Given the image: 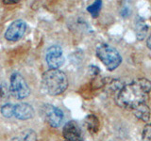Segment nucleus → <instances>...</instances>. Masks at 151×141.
<instances>
[{"label": "nucleus", "instance_id": "1", "mask_svg": "<svg viewBox=\"0 0 151 141\" xmlns=\"http://www.w3.org/2000/svg\"><path fill=\"white\" fill-rule=\"evenodd\" d=\"M150 91L151 82L146 78H139L122 87L115 101L118 106L131 111L140 105L146 103Z\"/></svg>", "mask_w": 151, "mask_h": 141}, {"label": "nucleus", "instance_id": "2", "mask_svg": "<svg viewBox=\"0 0 151 141\" xmlns=\"http://www.w3.org/2000/svg\"><path fill=\"white\" fill-rule=\"evenodd\" d=\"M68 88L66 74L59 69H49L42 76V88L46 94L57 96L63 93Z\"/></svg>", "mask_w": 151, "mask_h": 141}, {"label": "nucleus", "instance_id": "3", "mask_svg": "<svg viewBox=\"0 0 151 141\" xmlns=\"http://www.w3.org/2000/svg\"><path fill=\"white\" fill-rule=\"evenodd\" d=\"M96 56L109 70H114L122 62V56L114 47L107 43L99 44L96 47Z\"/></svg>", "mask_w": 151, "mask_h": 141}, {"label": "nucleus", "instance_id": "4", "mask_svg": "<svg viewBox=\"0 0 151 141\" xmlns=\"http://www.w3.org/2000/svg\"><path fill=\"white\" fill-rule=\"evenodd\" d=\"M9 92H11V95H12L17 100H23L29 96L30 88L20 73H14L12 74Z\"/></svg>", "mask_w": 151, "mask_h": 141}, {"label": "nucleus", "instance_id": "5", "mask_svg": "<svg viewBox=\"0 0 151 141\" xmlns=\"http://www.w3.org/2000/svg\"><path fill=\"white\" fill-rule=\"evenodd\" d=\"M45 59L50 69H59L64 63L63 49L59 45H52L46 51Z\"/></svg>", "mask_w": 151, "mask_h": 141}, {"label": "nucleus", "instance_id": "6", "mask_svg": "<svg viewBox=\"0 0 151 141\" xmlns=\"http://www.w3.org/2000/svg\"><path fill=\"white\" fill-rule=\"evenodd\" d=\"M44 116L47 123L54 128L60 127L63 120V112L59 107L52 105L44 106Z\"/></svg>", "mask_w": 151, "mask_h": 141}, {"label": "nucleus", "instance_id": "7", "mask_svg": "<svg viewBox=\"0 0 151 141\" xmlns=\"http://www.w3.org/2000/svg\"><path fill=\"white\" fill-rule=\"evenodd\" d=\"M27 31V24L22 20L12 22L5 32V39L9 41H17L22 39Z\"/></svg>", "mask_w": 151, "mask_h": 141}, {"label": "nucleus", "instance_id": "8", "mask_svg": "<svg viewBox=\"0 0 151 141\" xmlns=\"http://www.w3.org/2000/svg\"><path fill=\"white\" fill-rule=\"evenodd\" d=\"M63 135L66 141H82L83 135L79 125L77 121H68L63 127Z\"/></svg>", "mask_w": 151, "mask_h": 141}, {"label": "nucleus", "instance_id": "9", "mask_svg": "<svg viewBox=\"0 0 151 141\" xmlns=\"http://www.w3.org/2000/svg\"><path fill=\"white\" fill-rule=\"evenodd\" d=\"M13 116L20 120H30L34 117V109L33 107L27 103H20L14 105V114Z\"/></svg>", "mask_w": 151, "mask_h": 141}, {"label": "nucleus", "instance_id": "10", "mask_svg": "<svg viewBox=\"0 0 151 141\" xmlns=\"http://www.w3.org/2000/svg\"><path fill=\"white\" fill-rule=\"evenodd\" d=\"M148 26L143 18L138 16L135 19V34L139 41H143L147 35Z\"/></svg>", "mask_w": 151, "mask_h": 141}, {"label": "nucleus", "instance_id": "11", "mask_svg": "<svg viewBox=\"0 0 151 141\" xmlns=\"http://www.w3.org/2000/svg\"><path fill=\"white\" fill-rule=\"evenodd\" d=\"M133 115L143 121H148L150 119V108L147 105V103H143V105H140L139 106L135 107L133 110H131Z\"/></svg>", "mask_w": 151, "mask_h": 141}, {"label": "nucleus", "instance_id": "12", "mask_svg": "<svg viewBox=\"0 0 151 141\" xmlns=\"http://www.w3.org/2000/svg\"><path fill=\"white\" fill-rule=\"evenodd\" d=\"M85 125H86L87 129L91 132V133H96L99 128V120L96 116L93 114L88 115L85 118Z\"/></svg>", "mask_w": 151, "mask_h": 141}, {"label": "nucleus", "instance_id": "13", "mask_svg": "<svg viewBox=\"0 0 151 141\" xmlns=\"http://www.w3.org/2000/svg\"><path fill=\"white\" fill-rule=\"evenodd\" d=\"M102 4L103 3H102V1H100V0H97V1L93 2L92 5H90V6L87 8L88 12L91 14L93 18H96L99 15V12H100V9L102 8Z\"/></svg>", "mask_w": 151, "mask_h": 141}, {"label": "nucleus", "instance_id": "14", "mask_svg": "<svg viewBox=\"0 0 151 141\" xmlns=\"http://www.w3.org/2000/svg\"><path fill=\"white\" fill-rule=\"evenodd\" d=\"M0 111L5 118H12L14 114V105L12 103H6L1 107Z\"/></svg>", "mask_w": 151, "mask_h": 141}, {"label": "nucleus", "instance_id": "15", "mask_svg": "<svg viewBox=\"0 0 151 141\" xmlns=\"http://www.w3.org/2000/svg\"><path fill=\"white\" fill-rule=\"evenodd\" d=\"M142 141H151V123L145 125L142 132Z\"/></svg>", "mask_w": 151, "mask_h": 141}, {"label": "nucleus", "instance_id": "16", "mask_svg": "<svg viewBox=\"0 0 151 141\" xmlns=\"http://www.w3.org/2000/svg\"><path fill=\"white\" fill-rule=\"evenodd\" d=\"M0 95L4 99H8L11 95V92H9V88L8 87L7 83H2L1 86H0Z\"/></svg>", "mask_w": 151, "mask_h": 141}, {"label": "nucleus", "instance_id": "17", "mask_svg": "<svg viewBox=\"0 0 151 141\" xmlns=\"http://www.w3.org/2000/svg\"><path fill=\"white\" fill-rule=\"evenodd\" d=\"M146 46H147V48L149 50H151V35L148 37L147 41H146Z\"/></svg>", "mask_w": 151, "mask_h": 141}]
</instances>
